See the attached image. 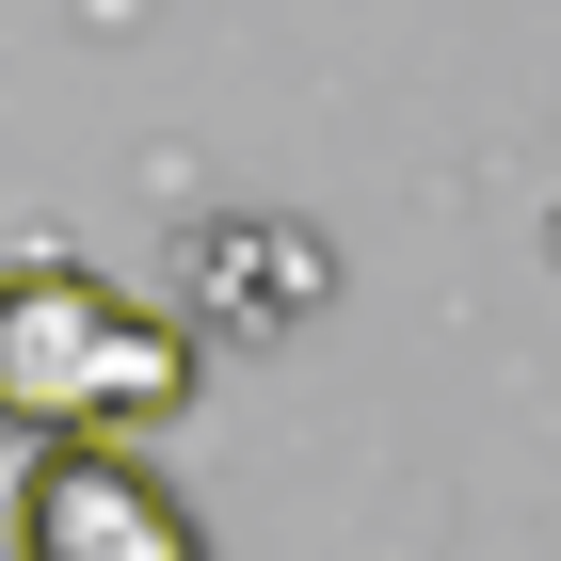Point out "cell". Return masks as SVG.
Returning <instances> with one entry per match:
<instances>
[{
  "label": "cell",
  "instance_id": "cell-1",
  "mask_svg": "<svg viewBox=\"0 0 561 561\" xmlns=\"http://www.w3.org/2000/svg\"><path fill=\"white\" fill-rule=\"evenodd\" d=\"M209 353L176 337L145 289L81 257H0V433L16 449H65V433H161L193 401Z\"/></svg>",
  "mask_w": 561,
  "mask_h": 561
},
{
  "label": "cell",
  "instance_id": "cell-2",
  "mask_svg": "<svg viewBox=\"0 0 561 561\" xmlns=\"http://www.w3.org/2000/svg\"><path fill=\"white\" fill-rule=\"evenodd\" d=\"M0 546L16 561H209V529L129 433H65V449H16Z\"/></svg>",
  "mask_w": 561,
  "mask_h": 561
},
{
  "label": "cell",
  "instance_id": "cell-3",
  "mask_svg": "<svg viewBox=\"0 0 561 561\" xmlns=\"http://www.w3.org/2000/svg\"><path fill=\"white\" fill-rule=\"evenodd\" d=\"M193 273H209V321H305V305L337 289L305 225H209V241H193Z\"/></svg>",
  "mask_w": 561,
  "mask_h": 561
}]
</instances>
